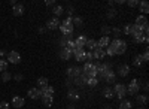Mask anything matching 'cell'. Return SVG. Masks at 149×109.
Wrapping results in <instances>:
<instances>
[{
    "label": "cell",
    "instance_id": "22",
    "mask_svg": "<svg viewBox=\"0 0 149 109\" xmlns=\"http://www.w3.org/2000/svg\"><path fill=\"white\" fill-rule=\"evenodd\" d=\"M39 90H40V93L45 94V96H54V93H55L54 87H51V85H48V87H45V88H39Z\"/></svg>",
    "mask_w": 149,
    "mask_h": 109
},
{
    "label": "cell",
    "instance_id": "34",
    "mask_svg": "<svg viewBox=\"0 0 149 109\" xmlns=\"http://www.w3.org/2000/svg\"><path fill=\"white\" fill-rule=\"evenodd\" d=\"M82 22H84V21H82V18H81V17H74V18H72V24H73V27H74V26H78V27H79V26H82Z\"/></svg>",
    "mask_w": 149,
    "mask_h": 109
},
{
    "label": "cell",
    "instance_id": "28",
    "mask_svg": "<svg viewBox=\"0 0 149 109\" xmlns=\"http://www.w3.org/2000/svg\"><path fill=\"white\" fill-rule=\"evenodd\" d=\"M69 39H72V34H70V36H63V38H61V39L58 41V42H60L58 45H60L61 48H66V46H67V42H69Z\"/></svg>",
    "mask_w": 149,
    "mask_h": 109
},
{
    "label": "cell",
    "instance_id": "12",
    "mask_svg": "<svg viewBox=\"0 0 149 109\" xmlns=\"http://www.w3.org/2000/svg\"><path fill=\"white\" fill-rule=\"evenodd\" d=\"M60 58L61 60H64V61H67V60H70L72 58V55H73V52L70 51V50H67V48H61V51H60Z\"/></svg>",
    "mask_w": 149,
    "mask_h": 109
},
{
    "label": "cell",
    "instance_id": "25",
    "mask_svg": "<svg viewBox=\"0 0 149 109\" xmlns=\"http://www.w3.org/2000/svg\"><path fill=\"white\" fill-rule=\"evenodd\" d=\"M136 100H137L139 105H146L148 96H146V94H136Z\"/></svg>",
    "mask_w": 149,
    "mask_h": 109
},
{
    "label": "cell",
    "instance_id": "36",
    "mask_svg": "<svg viewBox=\"0 0 149 109\" xmlns=\"http://www.w3.org/2000/svg\"><path fill=\"white\" fill-rule=\"evenodd\" d=\"M10 79H12V75L9 73V72H3V73H2V81L3 82H8Z\"/></svg>",
    "mask_w": 149,
    "mask_h": 109
},
{
    "label": "cell",
    "instance_id": "2",
    "mask_svg": "<svg viewBox=\"0 0 149 109\" xmlns=\"http://www.w3.org/2000/svg\"><path fill=\"white\" fill-rule=\"evenodd\" d=\"M60 31L63 33V36H70V34H73V30H74V27H73V24H72V18L70 17H67L63 22L60 24Z\"/></svg>",
    "mask_w": 149,
    "mask_h": 109
},
{
    "label": "cell",
    "instance_id": "30",
    "mask_svg": "<svg viewBox=\"0 0 149 109\" xmlns=\"http://www.w3.org/2000/svg\"><path fill=\"white\" fill-rule=\"evenodd\" d=\"M37 85H39L40 88H45V87H48V78H45V76L39 78V79H37Z\"/></svg>",
    "mask_w": 149,
    "mask_h": 109
},
{
    "label": "cell",
    "instance_id": "44",
    "mask_svg": "<svg viewBox=\"0 0 149 109\" xmlns=\"http://www.w3.org/2000/svg\"><path fill=\"white\" fill-rule=\"evenodd\" d=\"M73 14H74V8H72V6H70V8L67 9V17H70V18H72V15H73Z\"/></svg>",
    "mask_w": 149,
    "mask_h": 109
},
{
    "label": "cell",
    "instance_id": "32",
    "mask_svg": "<svg viewBox=\"0 0 149 109\" xmlns=\"http://www.w3.org/2000/svg\"><path fill=\"white\" fill-rule=\"evenodd\" d=\"M124 34H127V36H131L133 34V26L131 24H127L125 27H124V31H122Z\"/></svg>",
    "mask_w": 149,
    "mask_h": 109
},
{
    "label": "cell",
    "instance_id": "31",
    "mask_svg": "<svg viewBox=\"0 0 149 109\" xmlns=\"http://www.w3.org/2000/svg\"><path fill=\"white\" fill-rule=\"evenodd\" d=\"M133 63H134V66H137V67H142V64H143V60H142L140 54L134 57V60H133Z\"/></svg>",
    "mask_w": 149,
    "mask_h": 109
},
{
    "label": "cell",
    "instance_id": "42",
    "mask_svg": "<svg viewBox=\"0 0 149 109\" xmlns=\"http://www.w3.org/2000/svg\"><path fill=\"white\" fill-rule=\"evenodd\" d=\"M0 109H9V103L8 102H0Z\"/></svg>",
    "mask_w": 149,
    "mask_h": 109
},
{
    "label": "cell",
    "instance_id": "18",
    "mask_svg": "<svg viewBox=\"0 0 149 109\" xmlns=\"http://www.w3.org/2000/svg\"><path fill=\"white\" fill-rule=\"evenodd\" d=\"M24 103H26V100H24L22 97H19V96H15V97L12 99V106L14 108H22Z\"/></svg>",
    "mask_w": 149,
    "mask_h": 109
},
{
    "label": "cell",
    "instance_id": "20",
    "mask_svg": "<svg viewBox=\"0 0 149 109\" xmlns=\"http://www.w3.org/2000/svg\"><path fill=\"white\" fill-rule=\"evenodd\" d=\"M139 10L140 12H143V14H148L149 12V3L146 2V0H142V2H139Z\"/></svg>",
    "mask_w": 149,
    "mask_h": 109
},
{
    "label": "cell",
    "instance_id": "14",
    "mask_svg": "<svg viewBox=\"0 0 149 109\" xmlns=\"http://www.w3.org/2000/svg\"><path fill=\"white\" fill-rule=\"evenodd\" d=\"M27 94H29V97H30V99H33V100L40 99V97H42V93H40V90H39V88H30V90L27 91Z\"/></svg>",
    "mask_w": 149,
    "mask_h": 109
},
{
    "label": "cell",
    "instance_id": "37",
    "mask_svg": "<svg viewBox=\"0 0 149 109\" xmlns=\"http://www.w3.org/2000/svg\"><path fill=\"white\" fill-rule=\"evenodd\" d=\"M104 52H106V55H109V57H113V55H116L115 54V51H113V48H112L110 45L106 48V50H104Z\"/></svg>",
    "mask_w": 149,
    "mask_h": 109
},
{
    "label": "cell",
    "instance_id": "23",
    "mask_svg": "<svg viewBox=\"0 0 149 109\" xmlns=\"http://www.w3.org/2000/svg\"><path fill=\"white\" fill-rule=\"evenodd\" d=\"M102 91H103V96H104L106 99H112V97L115 96V94H113V90H112L110 87H104Z\"/></svg>",
    "mask_w": 149,
    "mask_h": 109
},
{
    "label": "cell",
    "instance_id": "5",
    "mask_svg": "<svg viewBox=\"0 0 149 109\" xmlns=\"http://www.w3.org/2000/svg\"><path fill=\"white\" fill-rule=\"evenodd\" d=\"M127 87V94H131V96H136L139 91H140V85H139V81L137 79H131V82L128 84Z\"/></svg>",
    "mask_w": 149,
    "mask_h": 109
},
{
    "label": "cell",
    "instance_id": "19",
    "mask_svg": "<svg viewBox=\"0 0 149 109\" xmlns=\"http://www.w3.org/2000/svg\"><path fill=\"white\" fill-rule=\"evenodd\" d=\"M42 103H43V106H46V108H51L52 106V96H45V94H42Z\"/></svg>",
    "mask_w": 149,
    "mask_h": 109
},
{
    "label": "cell",
    "instance_id": "10",
    "mask_svg": "<svg viewBox=\"0 0 149 109\" xmlns=\"http://www.w3.org/2000/svg\"><path fill=\"white\" fill-rule=\"evenodd\" d=\"M67 97H69V100L70 102H78L79 100V93H78V90L76 88H70L69 91H67Z\"/></svg>",
    "mask_w": 149,
    "mask_h": 109
},
{
    "label": "cell",
    "instance_id": "9",
    "mask_svg": "<svg viewBox=\"0 0 149 109\" xmlns=\"http://www.w3.org/2000/svg\"><path fill=\"white\" fill-rule=\"evenodd\" d=\"M109 45H110V39H109V36H102V38L97 41V46H98V48H102V50L107 48Z\"/></svg>",
    "mask_w": 149,
    "mask_h": 109
},
{
    "label": "cell",
    "instance_id": "3",
    "mask_svg": "<svg viewBox=\"0 0 149 109\" xmlns=\"http://www.w3.org/2000/svg\"><path fill=\"white\" fill-rule=\"evenodd\" d=\"M82 73L88 78H97V67L93 63H85V66L82 67Z\"/></svg>",
    "mask_w": 149,
    "mask_h": 109
},
{
    "label": "cell",
    "instance_id": "16",
    "mask_svg": "<svg viewBox=\"0 0 149 109\" xmlns=\"http://www.w3.org/2000/svg\"><path fill=\"white\" fill-rule=\"evenodd\" d=\"M86 41H88V38L84 36V34H81V36H78V38L74 39V45H76V48H84L85 43H86Z\"/></svg>",
    "mask_w": 149,
    "mask_h": 109
},
{
    "label": "cell",
    "instance_id": "39",
    "mask_svg": "<svg viewBox=\"0 0 149 109\" xmlns=\"http://www.w3.org/2000/svg\"><path fill=\"white\" fill-rule=\"evenodd\" d=\"M110 30H112V29H110L109 26H103V27H102V33H103V36L110 34Z\"/></svg>",
    "mask_w": 149,
    "mask_h": 109
},
{
    "label": "cell",
    "instance_id": "17",
    "mask_svg": "<svg viewBox=\"0 0 149 109\" xmlns=\"http://www.w3.org/2000/svg\"><path fill=\"white\" fill-rule=\"evenodd\" d=\"M93 52V58H97V60H102V58H104V55H106V52H104V50H102V48H95L94 51H91Z\"/></svg>",
    "mask_w": 149,
    "mask_h": 109
},
{
    "label": "cell",
    "instance_id": "21",
    "mask_svg": "<svg viewBox=\"0 0 149 109\" xmlns=\"http://www.w3.org/2000/svg\"><path fill=\"white\" fill-rule=\"evenodd\" d=\"M12 12H14L15 17H21L24 14V6L22 5H15L14 8H12Z\"/></svg>",
    "mask_w": 149,
    "mask_h": 109
},
{
    "label": "cell",
    "instance_id": "29",
    "mask_svg": "<svg viewBox=\"0 0 149 109\" xmlns=\"http://www.w3.org/2000/svg\"><path fill=\"white\" fill-rule=\"evenodd\" d=\"M148 22V20H146V17L145 15H139L137 18H136V24H137V26H145V24Z\"/></svg>",
    "mask_w": 149,
    "mask_h": 109
},
{
    "label": "cell",
    "instance_id": "27",
    "mask_svg": "<svg viewBox=\"0 0 149 109\" xmlns=\"http://www.w3.org/2000/svg\"><path fill=\"white\" fill-rule=\"evenodd\" d=\"M131 106H133V103L130 102V100H121V103H119V109H131Z\"/></svg>",
    "mask_w": 149,
    "mask_h": 109
},
{
    "label": "cell",
    "instance_id": "11",
    "mask_svg": "<svg viewBox=\"0 0 149 109\" xmlns=\"http://www.w3.org/2000/svg\"><path fill=\"white\" fill-rule=\"evenodd\" d=\"M46 27H48L49 30H55V29H58V27H60V21H58V18H57V17H52L51 20H48Z\"/></svg>",
    "mask_w": 149,
    "mask_h": 109
},
{
    "label": "cell",
    "instance_id": "4",
    "mask_svg": "<svg viewBox=\"0 0 149 109\" xmlns=\"http://www.w3.org/2000/svg\"><path fill=\"white\" fill-rule=\"evenodd\" d=\"M113 90V94H116V97L119 100H124V97L127 96V87L125 84H115V87L112 88Z\"/></svg>",
    "mask_w": 149,
    "mask_h": 109
},
{
    "label": "cell",
    "instance_id": "24",
    "mask_svg": "<svg viewBox=\"0 0 149 109\" xmlns=\"http://www.w3.org/2000/svg\"><path fill=\"white\" fill-rule=\"evenodd\" d=\"M85 46L88 48L90 51H94L95 48H97V41L95 39H88V41H86V43H85Z\"/></svg>",
    "mask_w": 149,
    "mask_h": 109
},
{
    "label": "cell",
    "instance_id": "43",
    "mask_svg": "<svg viewBox=\"0 0 149 109\" xmlns=\"http://www.w3.org/2000/svg\"><path fill=\"white\" fill-rule=\"evenodd\" d=\"M137 5H139V2H136V0H130V2H128V6L130 8H136Z\"/></svg>",
    "mask_w": 149,
    "mask_h": 109
},
{
    "label": "cell",
    "instance_id": "13",
    "mask_svg": "<svg viewBox=\"0 0 149 109\" xmlns=\"http://www.w3.org/2000/svg\"><path fill=\"white\" fill-rule=\"evenodd\" d=\"M130 70H131V69H130L128 64H121V66L118 67V75L122 76V78H125V76H128Z\"/></svg>",
    "mask_w": 149,
    "mask_h": 109
},
{
    "label": "cell",
    "instance_id": "1",
    "mask_svg": "<svg viewBox=\"0 0 149 109\" xmlns=\"http://www.w3.org/2000/svg\"><path fill=\"white\" fill-rule=\"evenodd\" d=\"M110 46L113 48V51L116 55H121L127 51V42L122 41V39H113L110 42Z\"/></svg>",
    "mask_w": 149,
    "mask_h": 109
},
{
    "label": "cell",
    "instance_id": "7",
    "mask_svg": "<svg viewBox=\"0 0 149 109\" xmlns=\"http://www.w3.org/2000/svg\"><path fill=\"white\" fill-rule=\"evenodd\" d=\"M8 61L12 63V64H18V63L21 61L19 52H17V51H9V54H8Z\"/></svg>",
    "mask_w": 149,
    "mask_h": 109
},
{
    "label": "cell",
    "instance_id": "8",
    "mask_svg": "<svg viewBox=\"0 0 149 109\" xmlns=\"http://www.w3.org/2000/svg\"><path fill=\"white\" fill-rule=\"evenodd\" d=\"M73 55H74V60H76V61H84V60H85L84 48H74V50H73Z\"/></svg>",
    "mask_w": 149,
    "mask_h": 109
},
{
    "label": "cell",
    "instance_id": "48",
    "mask_svg": "<svg viewBox=\"0 0 149 109\" xmlns=\"http://www.w3.org/2000/svg\"><path fill=\"white\" fill-rule=\"evenodd\" d=\"M69 109H74V103H70L69 105Z\"/></svg>",
    "mask_w": 149,
    "mask_h": 109
},
{
    "label": "cell",
    "instance_id": "35",
    "mask_svg": "<svg viewBox=\"0 0 149 109\" xmlns=\"http://www.w3.org/2000/svg\"><path fill=\"white\" fill-rule=\"evenodd\" d=\"M6 69H8V61L2 58V60H0V72L3 73V72H6Z\"/></svg>",
    "mask_w": 149,
    "mask_h": 109
},
{
    "label": "cell",
    "instance_id": "46",
    "mask_svg": "<svg viewBox=\"0 0 149 109\" xmlns=\"http://www.w3.org/2000/svg\"><path fill=\"white\" fill-rule=\"evenodd\" d=\"M8 54H6V51L5 50H2V51H0V57H6Z\"/></svg>",
    "mask_w": 149,
    "mask_h": 109
},
{
    "label": "cell",
    "instance_id": "6",
    "mask_svg": "<svg viewBox=\"0 0 149 109\" xmlns=\"http://www.w3.org/2000/svg\"><path fill=\"white\" fill-rule=\"evenodd\" d=\"M66 73H67V76L69 78H78V76H81L82 75V69L79 67V66H70L67 70H66Z\"/></svg>",
    "mask_w": 149,
    "mask_h": 109
},
{
    "label": "cell",
    "instance_id": "33",
    "mask_svg": "<svg viewBox=\"0 0 149 109\" xmlns=\"http://www.w3.org/2000/svg\"><path fill=\"white\" fill-rule=\"evenodd\" d=\"M110 33H112V34H113V38H115V39H119V36H121V33H122V30H119L118 27H113V29H112V30H110Z\"/></svg>",
    "mask_w": 149,
    "mask_h": 109
},
{
    "label": "cell",
    "instance_id": "45",
    "mask_svg": "<svg viewBox=\"0 0 149 109\" xmlns=\"http://www.w3.org/2000/svg\"><path fill=\"white\" fill-rule=\"evenodd\" d=\"M15 81H18V82H19V81H22V75H19V73H18V75L15 76Z\"/></svg>",
    "mask_w": 149,
    "mask_h": 109
},
{
    "label": "cell",
    "instance_id": "41",
    "mask_svg": "<svg viewBox=\"0 0 149 109\" xmlns=\"http://www.w3.org/2000/svg\"><path fill=\"white\" fill-rule=\"evenodd\" d=\"M140 57H142V60H143V63H145V61H148V60H149V51H148V50H145V52H143Z\"/></svg>",
    "mask_w": 149,
    "mask_h": 109
},
{
    "label": "cell",
    "instance_id": "40",
    "mask_svg": "<svg viewBox=\"0 0 149 109\" xmlns=\"http://www.w3.org/2000/svg\"><path fill=\"white\" fill-rule=\"evenodd\" d=\"M115 17H116V10H115V9H110V10L107 12V18L112 20V18H115Z\"/></svg>",
    "mask_w": 149,
    "mask_h": 109
},
{
    "label": "cell",
    "instance_id": "47",
    "mask_svg": "<svg viewBox=\"0 0 149 109\" xmlns=\"http://www.w3.org/2000/svg\"><path fill=\"white\" fill-rule=\"evenodd\" d=\"M39 33H45V29L43 27H39Z\"/></svg>",
    "mask_w": 149,
    "mask_h": 109
},
{
    "label": "cell",
    "instance_id": "38",
    "mask_svg": "<svg viewBox=\"0 0 149 109\" xmlns=\"http://www.w3.org/2000/svg\"><path fill=\"white\" fill-rule=\"evenodd\" d=\"M98 84V79L97 78H90L88 79V82H86V85H90V87H95Z\"/></svg>",
    "mask_w": 149,
    "mask_h": 109
},
{
    "label": "cell",
    "instance_id": "26",
    "mask_svg": "<svg viewBox=\"0 0 149 109\" xmlns=\"http://www.w3.org/2000/svg\"><path fill=\"white\" fill-rule=\"evenodd\" d=\"M52 12H54V17L58 18L60 15H63V14H64V8H63V6H60V5H57V6L52 9Z\"/></svg>",
    "mask_w": 149,
    "mask_h": 109
},
{
    "label": "cell",
    "instance_id": "15",
    "mask_svg": "<svg viewBox=\"0 0 149 109\" xmlns=\"http://www.w3.org/2000/svg\"><path fill=\"white\" fill-rule=\"evenodd\" d=\"M103 79H104L107 84H113V82L116 81V73H115V72L110 69V70L107 72V73L104 75V78H103Z\"/></svg>",
    "mask_w": 149,
    "mask_h": 109
}]
</instances>
